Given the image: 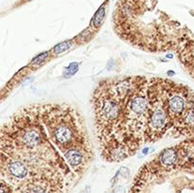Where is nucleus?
Here are the masks:
<instances>
[{
  "mask_svg": "<svg viewBox=\"0 0 194 193\" xmlns=\"http://www.w3.org/2000/svg\"><path fill=\"white\" fill-rule=\"evenodd\" d=\"M1 184L10 193H62L95 157L84 118L66 103L21 107L2 125Z\"/></svg>",
  "mask_w": 194,
  "mask_h": 193,
  "instance_id": "obj_1",
  "label": "nucleus"
},
{
  "mask_svg": "<svg viewBox=\"0 0 194 193\" xmlns=\"http://www.w3.org/2000/svg\"><path fill=\"white\" fill-rule=\"evenodd\" d=\"M151 77L125 76L101 81L92 94L96 135L101 157L120 162L148 144Z\"/></svg>",
  "mask_w": 194,
  "mask_h": 193,
  "instance_id": "obj_2",
  "label": "nucleus"
},
{
  "mask_svg": "<svg viewBox=\"0 0 194 193\" xmlns=\"http://www.w3.org/2000/svg\"><path fill=\"white\" fill-rule=\"evenodd\" d=\"M72 46L71 42H64L62 44H59L57 45L55 47L53 48V52L56 53V54H59V53H63L66 50H68L70 46Z\"/></svg>",
  "mask_w": 194,
  "mask_h": 193,
  "instance_id": "obj_3",
  "label": "nucleus"
},
{
  "mask_svg": "<svg viewBox=\"0 0 194 193\" xmlns=\"http://www.w3.org/2000/svg\"><path fill=\"white\" fill-rule=\"evenodd\" d=\"M104 13H105V10L103 7H101L98 11H97V13L95 14L94 19H93V23H94L95 26H98L99 24L101 22L102 18H103V16H104Z\"/></svg>",
  "mask_w": 194,
  "mask_h": 193,
  "instance_id": "obj_4",
  "label": "nucleus"
},
{
  "mask_svg": "<svg viewBox=\"0 0 194 193\" xmlns=\"http://www.w3.org/2000/svg\"><path fill=\"white\" fill-rule=\"evenodd\" d=\"M46 55H47V53H42V54H40V55H39L38 57H36V58L33 60L32 63H39L40 61H43L44 59H46Z\"/></svg>",
  "mask_w": 194,
  "mask_h": 193,
  "instance_id": "obj_5",
  "label": "nucleus"
},
{
  "mask_svg": "<svg viewBox=\"0 0 194 193\" xmlns=\"http://www.w3.org/2000/svg\"><path fill=\"white\" fill-rule=\"evenodd\" d=\"M148 150H149L148 148H145V149H143V152H142V153H143L144 154H147V153H148Z\"/></svg>",
  "mask_w": 194,
  "mask_h": 193,
  "instance_id": "obj_6",
  "label": "nucleus"
},
{
  "mask_svg": "<svg viewBox=\"0 0 194 193\" xmlns=\"http://www.w3.org/2000/svg\"><path fill=\"white\" fill-rule=\"evenodd\" d=\"M173 55H172V54H169V55H167V58H172Z\"/></svg>",
  "mask_w": 194,
  "mask_h": 193,
  "instance_id": "obj_7",
  "label": "nucleus"
}]
</instances>
